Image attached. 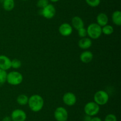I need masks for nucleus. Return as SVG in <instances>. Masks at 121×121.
<instances>
[{
  "label": "nucleus",
  "instance_id": "26",
  "mask_svg": "<svg viewBox=\"0 0 121 121\" xmlns=\"http://www.w3.org/2000/svg\"><path fill=\"white\" fill-rule=\"evenodd\" d=\"M90 121H102L101 119L99 117H97V116H93V117H91Z\"/></svg>",
  "mask_w": 121,
  "mask_h": 121
},
{
  "label": "nucleus",
  "instance_id": "16",
  "mask_svg": "<svg viewBox=\"0 0 121 121\" xmlns=\"http://www.w3.org/2000/svg\"><path fill=\"white\" fill-rule=\"evenodd\" d=\"M112 22L116 26H120L121 25V12L119 10L115 11L112 14Z\"/></svg>",
  "mask_w": 121,
  "mask_h": 121
},
{
  "label": "nucleus",
  "instance_id": "21",
  "mask_svg": "<svg viewBox=\"0 0 121 121\" xmlns=\"http://www.w3.org/2000/svg\"><path fill=\"white\" fill-rule=\"evenodd\" d=\"M22 63L21 61L18 59H14L11 60V68L13 69L17 70L21 68Z\"/></svg>",
  "mask_w": 121,
  "mask_h": 121
},
{
  "label": "nucleus",
  "instance_id": "22",
  "mask_svg": "<svg viewBox=\"0 0 121 121\" xmlns=\"http://www.w3.org/2000/svg\"><path fill=\"white\" fill-rule=\"evenodd\" d=\"M86 4L91 7H97L100 4V0H85Z\"/></svg>",
  "mask_w": 121,
  "mask_h": 121
},
{
  "label": "nucleus",
  "instance_id": "23",
  "mask_svg": "<svg viewBox=\"0 0 121 121\" xmlns=\"http://www.w3.org/2000/svg\"><path fill=\"white\" fill-rule=\"evenodd\" d=\"M49 4L48 0H38L37 2V6L40 9H43Z\"/></svg>",
  "mask_w": 121,
  "mask_h": 121
},
{
  "label": "nucleus",
  "instance_id": "19",
  "mask_svg": "<svg viewBox=\"0 0 121 121\" xmlns=\"http://www.w3.org/2000/svg\"><path fill=\"white\" fill-rule=\"evenodd\" d=\"M102 32L105 35H111L114 32V28H113V26L108 24L102 27Z\"/></svg>",
  "mask_w": 121,
  "mask_h": 121
},
{
  "label": "nucleus",
  "instance_id": "3",
  "mask_svg": "<svg viewBox=\"0 0 121 121\" xmlns=\"http://www.w3.org/2000/svg\"><path fill=\"white\" fill-rule=\"evenodd\" d=\"M23 81V76L21 72L13 71L7 73V81L11 85H18Z\"/></svg>",
  "mask_w": 121,
  "mask_h": 121
},
{
  "label": "nucleus",
  "instance_id": "11",
  "mask_svg": "<svg viewBox=\"0 0 121 121\" xmlns=\"http://www.w3.org/2000/svg\"><path fill=\"white\" fill-rule=\"evenodd\" d=\"M11 68V60L4 55H0V69L7 71Z\"/></svg>",
  "mask_w": 121,
  "mask_h": 121
},
{
  "label": "nucleus",
  "instance_id": "6",
  "mask_svg": "<svg viewBox=\"0 0 121 121\" xmlns=\"http://www.w3.org/2000/svg\"><path fill=\"white\" fill-rule=\"evenodd\" d=\"M54 117L57 121H67L69 117L68 112L64 107H58L54 112Z\"/></svg>",
  "mask_w": 121,
  "mask_h": 121
},
{
  "label": "nucleus",
  "instance_id": "2",
  "mask_svg": "<svg viewBox=\"0 0 121 121\" xmlns=\"http://www.w3.org/2000/svg\"><path fill=\"white\" fill-rule=\"evenodd\" d=\"M87 36L91 39H98L102 34V27L98 25L96 23H93L90 24L86 28Z\"/></svg>",
  "mask_w": 121,
  "mask_h": 121
},
{
  "label": "nucleus",
  "instance_id": "31",
  "mask_svg": "<svg viewBox=\"0 0 121 121\" xmlns=\"http://www.w3.org/2000/svg\"><path fill=\"white\" fill-rule=\"evenodd\" d=\"M2 1H4V0H2Z\"/></svg>",
  "mask_w": 121,
  "mask_h": 121
},
{
  "label": "nucleus",
  "instance_id": "14",
  "mask_svg": "<svg viewBox=\"0 0 121 121\" xmlns=\"http://www.w3.org/2000/svg\"><path fill=\"white\" fill-rule=\"evenodd\" d=\"M93 59V54L91 51H87L82 52L80 55V59L81 62L85 64H88L91 62Z\"/></svg>",
  "mask_w": 121,
  "mask_h": 121
},
{
  "label": "nucleus",
  "instance_id": "15",
  "mask_svg": "<svg viewBox=\"0 0 121 121\" xmlns=\"http://www.w3.org/2000/svg\"><path fill=\"white\" fill-rule=\"evenodd\" d=\"M109 18L106 13H100L96 17V23L102 27L108 24Z\"/></svg>",
  "mask_w": 121,
  "mask_h": 121
},
{
  "label": "nucleus",
  "instance_id": "27",
  "mask_svg": "<svg viewBox=\"0 0 121 121\" xmlns=\"http://www.w3.org/2000/svg\"><path fill=\"white\" fill-rule=\"evenodd\" d=\"M2 121H12L11 118L10 116H6L2 119Z\"/></svg>",
  "mask_w": 121,
  "mask_h": 121
},
{
  "label": "nucleus",
  "instance_id": "25",
  "mask_svg": "<svg viewBox=\"0 0 121 121\" xmlns=\"http://www.w3.org/2000/svg\"><path fill=\"white\" fill-rule=\"evenodd\" d=\"M104 121H117V116L112 113L108 114L105 116Z\"/></svg>",
  "mask_w": 121,
  "mask_h": 121
},
{
  "label": "nucleus",
  "instance_id": "9",
  "mask_svg": "<svg viewBox=\"0 0 121 121\" xmlns=\"http://www.w3.org/2000/svg\"><path fill=\"white\" fill-rule=\"evenodd\" d=\"M62 100L64 104L68 106H73L77 102L76 96L72 92H67L64 94Z\"/></svg>",
  "mask_w": 121,
  "mask_h": 121
},
{
  "label": "nucleus",
  "instance_id": "18",
  "mask_svg": "<svg viewBox=\"0 0 121 121\" xmlns=\"http://www.w3.org/2000/svg\"><path fill=\"white\" fill-rule=\"evenodd\" d=\"M28 98L29 97L27 95L24 94H21L17 97V102L18 104L21 106L27 105L28 104Z\"/></svg>",
  "mask_w": 121,
  "mask_h": 121
},
{
  "label": "nucleus",
  "instance_id": "28",
  "mask_svg": "<svg viewBox=\"0 0 121 121\" xmlns=\"http://www.w3.org/2000/svg\"><path fill=\"white\" fill-rule=\"evenodd\" d=\"M91 117H91V116H87V115H86V116H85V117H84L83 121H90Z\"/></svg>",
  "mask_w": 121,
  "mask_h": 121
},
{
  "label": "nucleus",
  "instance_id": "10",
  "mask_svg": "<svg viewBox=\"0 0 121 121\" xmlns=\"http://www.w3.org/2000/svg\"><path fill=\"white\" fill-rule=\"evenodd\" d=\"M73 28L72 25L68 23H63L59 27V32L64 37L69 36L73 33Z\"/></svg>",
  "mask_w": 121,
  "mask_h": 121
},
{
  "label": "nucleus",
  "instance_id": "13",
  "mask_svg": "<svg viewBox=\"0 0 121 121\" xmlns=\"http://www.w3.org/2000/svg\"><path fill=\"white\" fill-rule=\"evenodd\" d=\"M72 26L73 28L76 29V30L80 29V28H83L85 26V23L81 17L79 16H74L72 18Z\"/></svg>",
  "mask_w": 121,
  "mask_h": 121
},
{
  "label": "nucleus",
  "instance_id": "1",
  "mask_svg": "<svg viewBox=\"0 0 121 121\" xmlns=\"http://www.w3.org/2000/svg\"><path fill=\"white\" fill-rule=\"evenodd\" d=\"M30 109L33 112H39L42 110L44 101L42 96L39 94H33L28 98V104Z\"/></svg>",
  "mask_w": 121,
  "mask_h": 121
},
{
  "label": "nucleus",
  "instance_id": "12",
  "mask_svg": "<svg viewBox=\"0 0 121 121\" xmlns=\"http://www.w3.org/2000/svg\"><path fill=\"white\" fill-rule=\"evenodd\" d=\"M92 45V40L89 37H85L80 38L78 42V46L80 49L83 50H87L89 49Z\"/></svg>",
  "mask_w": 121,
  "mask_h": 121
},
{
  "label": "nucleus",
  "instance_id": "29",
  "mask_svg": "<svg viewBox=\"0 0 121 121\" xmlns=\"http://www.w3.org/2000/svg\"><path fill=\"white\" fill-rule=\"evenodd\" d=\"M48 1H50V2H59L60 0H48Z\"/></svg>",
  "mask_w": 121,
  "mask_h": 121
},
{
  "label": "nucleus",
  "instance_id": "17",
  "mask_svg": "<svg viewBox=\"0 0 121 121\" xmlns=\"http://www.w3.org/2000/svg\"><path fill=\"white\" fill-rule=\"evenodd\" d=\"M3 8L7 11H11L15 7L14 0H4L2 4Z\"/></svg>",
  "mask_w": 121,
  "mask_h": 121
},
{
  "label": "nucleus",
  "instance_id": "8",
  "mask_svg": "<svg viewBox=\"0 0 121 121\" xmlns=\"http://www.w3.org/2000/svg\"><path fill=\"white\" fill-rule=\"evenodd\" d=\"M10 117L12 121H26L27 114L22 109H17L12 112Z\"/></svg>",
  "mask_w": 121,
  "mask_h": 121
},
{
  "label": "nucleus",
  "instance_id": "24",
  "mask_svg": "<svg viewBox=\"0 0 121 121\" xmlns=\"http://www.w3.org/2000/svg\"><path fill=\"white\" fill-rule=\"evenodd\" d=\"M78 36L80 37V38H83L87 36V30L85 27L80 28V29L78 30Z\"/></svg>",
  "mask_w": 121,
  "mask_h": 121
},
{
  "label": "nucleus",
  "instance_id": "4",
  "mask_svg": "<svg viewBox=\"0 0 121 121\" xmlns=\"http://www.w3.org/2000/svg\"><path fill=\"white\" fill-rule=\"evenodd\" d=\"M94 102L99 106H104L108 103L109 100V96L108 93L105 90H98L95 93Z\"/></svg>",
  "mask_w": 121,
  "mask_h": 121
},
{
  "label": "nucleus",
  "instance_id": "30",
  "mask_svg": "<svg viewBox=\"0 0 121 121\" xmlns=\"http://www.w3.org/2000/svg\"><path fill=\"white\" fill-rule=\"evenodd\" d=\"M22 1H28V0H22Z\"/></svg>",
  "mask_w": 121,
  "mask_h": 121
},
{
  "label": "nucleus",
  "instance_id": "20",
  "mask_svg": "<svg viewBox=\"0 0 121 121\" xmlns=\"http://www.w3.org/2000/svg\"><path fill=\"white\" fill-rule=\"evenodd\" d=\"M7 71L0 69V84H3L7 81Z\"/></svg>",
  "mask_w": 121,
  "mask_h": 121
},
{
  "label": "nucleus",
  "instance_id": "7",
  "mask_svg": "<svg viewBox=\"0 0 121 121\" xmlns=\"http://www.w3.org/2000/svg\"><path fill=\"white\" fill-rule=\"evenodd\" d=\"M41 9V15L44 18L48 20L53 19L56 14V9L55 7L52 4H48L46 7Z\"/></svg>",
  "mask_w": 121,
  "mask_h": 121
},
{
  "label": "nucleus",
  "instance_id": "5",
  "mask_svg": "<svg viewBox=\"0 0 121 121\" xmlns=\"http://www.w3.org/2000/svg\"><path fill=\"white\" fill-rule=\"evenodd\" d=\"M100 111V106L93 102H89L86 103L84 107V112L86 115L93 117L98 115Z\"/></svg>",
  "mask_w": 121,
  "mask_h": 121
}]
</instances>
